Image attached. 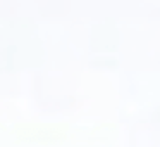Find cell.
Wrapping results in <instances>:
<instances>
[]
</instances>
